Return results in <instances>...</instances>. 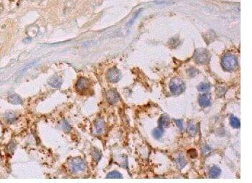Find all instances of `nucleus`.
Wrapping results in <instances>:
<instances>
[{"label": "nucleus", "mask_w": 252, "mask_h": 183, "mask_svg": "<svg viewBox=\"0 0 252 183\" xmlns=\"http://www.w3.org/2000/svg\"><path fill=\"white\" fill-rule=\"evenodd\" d=\"M221 65L223 68L227 71H232L237 68L238 61L234 55L231 54H226L221 60Z\"/></svg>", "instance_id": "nucleus-1"}, {"label": "nucleus", "mask_w": 252, "mask_h": 183, "mask_svg": "<svg viewBox=\"0 0 252 183\" xmlns=\"http://www.w3.org/2000/svg\"><path fill=\"white\" fill-rule=\"evenodd\" d=\"M68 165L70 172L72 173H74V174L78 172L83 171L86 168V165H85L83 160H81V158H78V157L72 158L68 162Z\"/></svg>", "instance_id": "nucleus-2"}, {"label": "nucleus", "mask_w": 252, "mask_h": 183, "mask_svg": "<svg viewBox=\"0 0 252 183\" xmlns=\"http://www.w3.org/2000/svg\"><path fill=\"white\" fill-rule=\"evenodd\" d=\"M170 89L172 94L179 95L185 91V83L179 78H174L170 83Z\"/></svg>", "instance_id": "nucleus-3"}, {"label": "nucleus", "mask_w": 252, "mask_h": 183, "mask_svg": "<svg viewBox=\"0 0 252 183\" xmlns=\"http://www.w3.org/2000/svg\"><path fill=\"white\" fill-rule=\"evenodd\" d=\"M195 61L198 64H205L208 62L210 59L209 53L208 50L203 48H200L195 50L194 54Z\"/></svg>", "instance_id": "nucleus-4"}, {"label": "nucleus", "mask_w": 252, "mask_h": 183, "mask_svg": "<svg viewBox=\"0 0 252 183\" xmlns=\"http://www.w3.org/2000/svg\"><path fill=\"white\" fill-rule=\"evenodd\" d=\"M90 87V82L88 79L85 78H81L78 79V82L75 85V88L78 92L84 93L89 89Z\"/></svg>", "instance_id": "nucleus-5"}, {"label": "nucleus", "mask_w": 252, "mask_h": 183, "mask_svg": "<svg viewBox=\"0 0 252 183\" xmlns=\"http://www.w3.org/2000/svg\"><path fill=\"white\" fill-rule=\"evenodd\" d=\"M121 78V73L116 68H113L109 70L107 73V79L112 83H116Z\"/></svg>", "instance_id": "nucleus-6"}, {"label": "nucleus", "mask_w": 252, "mask_h": 183, "mask_svg": "<svg viewBox=\"0 0 252 183\" xmlns=\"http://www.w3.org/2000/svg\"><path fill=\"white\" fill-rule=\"evenodd\" d=\"M106 99L111 104H114L119 100V96L114 90H110L106 94Z\"/></svg>", "instance_id": "nucleus-7"}, {"label": "nucleus", "mask_w": 252, "mask_h": 183, "mask_svg": "<svg viewBox=\"0 0 252 183\" xmlns=\"http://www.w3.org/2000/svg\"><path fill=\"white\" fill-rule=\"evenodd\" d=\"M199 104L200 106L205 107L208 106L211 104V96L208 94H203L199 97Z\"/></svg>", "instance_id": "nucleus-8"}, {"label": "nucleus", "mask_w": 252, "mask_h": 183, "mask_svg": "<svg viewBox=\"0 0 252 183\" xmlns=\"http://www.w3.org/2000/svg\"><path fill=\"white\" fill-rule=\"evenodd\" d=\"M8 102L14 104V105H18V104H22L23 103L20 96L17 95V94H12V95L9 96L8 97Z\"/></svg>", "instance_id": "nucleus-9"}, {"label": "nucleus", "mask_w": 252, "mask_h": 183, "mask_svg": "<svg viewBox=\"0 0 252 183\" xmlns=\"http://www.w3.org/2000/svg\"><path fill=\"white\" fill-rule=\"evenodd\" d=\"M198 126H197L195 123H192V122H190V123H189L188 124H187V131L190 136H193L196 135V134L198 133Z\"/></svg>", "instance_id": "nucleus-10"}, {"label": "nucleus", "mask_w": 252, "mask_h": 183, "mask_svg": "<svg viewBox=\"0 0 252 183\" xmlns=\"http://www.w3.org/2000/svg\"><path fill=\"white\" fill-rule=\"evenodd\" d=\"M61 83H62L61 79L57 76H53L49 81L50 86H52L53 88H60V86H61Z\"/></svg>", "instance_id": "nucleus-11"}, {"label": "nucleus", "mask_w": 252, "mask_h": 183, "mask_svg": "<svg viewBox=\"0 0 252 183\" xmlns=\"http://www.w3.org/2000/svg\"><path fill=\"white\" fill-rule=\"evenodd\" d=\"M220 174H221V170L218 167L216 166L212 167L211 169L209 170V172H208L209 177L213 178V179L218 177L220 175Z\"/></svg>", "instance_id": "nucleus-12"}, {"label": "nucleus", "mask_w": 252, "mask_h": 183, "mask_svg": "<svg viewBox=\"0 0 252 183\" xmlns=\"http://www.w3.org/2000/svg\"><path fill=\"white\" fill-rule=\"evenodd\" d=\"M95 127L97 134H102L104 128V121L102 118H99L95 122Z\"/></svg>", "instance_id": "nucleus-13"}, {"label": "nucleus", "mask_w": 252, "mask_h": 183, "mask_svg": "<svg viewBox=\"0 0 252 183\" xmlns=\"http://www.w3.org/2000/svg\"><path fill=\"white\" fill-rule=\"evenodd\" d=\"M170 123V118L168 116L163 115L159 120V124L160 126H167Z\"/></svg>", "instance_id": "nucleus-14"}, {"label": "nucleus", "mask_w": 252, "mask_h": 183, "mask_svg": "<svg viewBox=\"0 0 252 183\" xmlns=\"http://www.w3.org/2000/svg\"><path fill=\"white\" fill-rule=\"evenodd\" d=\"M163 129L161 128V126L158 128H155V129L153 130V131H152V134H153V136L155 139H160V138H161L163 135Z\"/></svg>", "instance_id": "nucleus-15"}, {"label": "nucleus", "mask_w": 252, "mask_h": 183, "mask_svg": "<svg viewBox=\"0 0 252 183\" xmlns=\"http://www.w3.org/2000/svg\"><path fill=\"white\" fill-rule=\"evenodd\" d=\"M211 88V86L208 83H201L198 86V89L200 92H207Z\"/></svg>", "instance_id": "nucleus-16"}, {"label": "nucleus", "mask_w": 252, "mask_h": 183, "mask_svg": "<svg viewBox=\"0 0 252 183\" xmlns=\"http://www.w3.org/2000/svg\"><path fill=\"white\" fill-rule=\"evenodd\" d=\"M106 178H109V179H121V178H122V175L119 172L113 171L107 174Z\"/></svg>", "instance_id": "nucleus-17"}, {"label": "nucleus", "mask_w": 252, "mask_h": 183, "mask_svg": "<svg viewBox=\"0 0 252 183\" xmlns=\"http://www.w3.org/2000/svg\"><path fill=\"white\" fill-rule=\"evenodd\" d=\"M230 123L231 125L233 126L234 128H238L240 127L241 126V123H240V121L238 119V118H236V117L235 116H231L230 118Z\"/></svg>", "instance_id": "nucleus-18"}, {"label": "nucleus", "mask_w": 252, "mask_h": 183, "mask_svg": "<svg viewBox=\"0 0 252 183\" xmlns=\"http://www.w3.org/2000/svg\"><path fill=\"white\" fill-rule=\"evenodd\" d=\"M60 128L65 132H68L71 129V126L66 121H62L60 122Z\"/></svg>", "instance_id": "nucleus-19"}, {"label": "nucleus", "mask_w": 252, "mask_h": 183, "mask_svg": "<svg viewBox=\"0 0 252 183\" xmlns=\"http://www.w3.org/2000/svg\"><path fill=\"white\" fill-rule=\"evenodd\" d=\"M92 156L94 160H95L96 162H98L100 160L101 157H102V154H101V152H99L98 149H94V150L92 151Z\"/></svg>", "instance_id": "nucleus-20"}, {"label": "nucleus", "mask_w": 252, "mask_h": 183, "mask_svg": "<svg viewBox=\"0 0 252 183\" xmlns=\"http://www.w3.org/2000/svg\"><path fill=\"white\" fill-rule=\"evenodd\" d=\"M176 162L177 163V165H179V167L180 168L184 167L185 165H186L185 160V158L182 156L178 157L177 158V160H176Z\"/></svg>", "instance_id": "nucleus-21"}, {"label": "nucleus", "mask_w": 252, "mask_h": 183, "mask_svg": "<svg viewBox=\"0 0 252 183\" xmlns=\"http://www.w3.org/2000/svg\"><path fill=\"white\" fill-rule=\"evenodd\" d=\"M5 118L8 121H12L15 119V113L12 111H8L6 113Z\"/></svg>", "instance_id": "nucleus-22"}, {"label": "nucleus", "mask_w": 252, "mask_h": 183, "mask_svg": "<svg viewBox=\"0 0 252 183\" xmlns=\"http://www.w3.org/2000/svg\"><path fill=\"white\" fill-rule=\"evenodd\" d=\"M187 75H188L189 77H195V75H198V70H197L196 68H191L187 70Z\"/></svg>", "instance_id": "nucleus-23"}, {"label": "nucleus", "mask_w": 252, "mask_h": 183, "mask_svg": "<svg viewBox=\"0 0 252 183\" xmlns=\"http://www.w3.org/2000/svg\"><path fill=\"white\" fill-rule=\"evenodd\" d=\"M226 91V88L224 87V86H218V87L216 88V94L220 96L224 95Z\"/></svg>", "instance_id": "nucleus-24"}, {"label": "nucleus", "mask_w": 252, "mask_h": 183, "mask_svg": "<svg viewBox=\"0 0 252 183\" xmlns=\"http://www.w3.org/2000/svg\"><path fill=\"white\" fill-rule=\"evenodd\" d=\"M188 154L192 158H195V157H197V152L196 151H195V149H190V150H189Z\"/></svg>", "instance_id": "nucleus-25"}, {"label": "nucleus", "mask_w": 252, "mask_h": 183, "mask_svg": "<svg viewBox=\"0 0 252 183\" xmlns=\"http://www.w3.org/2000/svg\"><path fill=\"white\" fill-rule=\"evenodd\" d=\"M175 123L180 129H183V124H182V121L181 120H175Z\"/></svg>", "instance_id": "nucleus-26"}, {"label": "nucleus", "mask_w": 252, "mask_h": 183, "mask_svg": "<svg viewBox=\"0 0 252 183\" xmlns=\"http://www.w3.org/2000/svg\"><path fill=\"white\" fill-rule=\"evenodd\" d=\"M211 149L208 146H205V147H203V152H204V153H207L208 152H211Z\"/></svg>", "instance_id": "nucleus-27"}]
</instances>
